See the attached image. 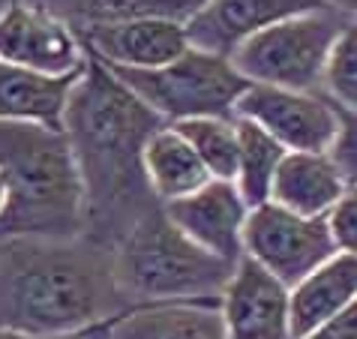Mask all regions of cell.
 Listing matches in <instances>:
<instances>
[{"instance_id":"17","label":"cell","mask_w":357,"mask_h":339,"mask_svg":"<svg viewBox=\"0 0 357 339\" xmlns=\"http://www.w3.org/2000/svg\"><path fill=\"white\" fill-rule=\"evenodd\" d=\"M357 301V255L336 253L291 288V339H306Z\"/></svg>"},{"instance_id":"11","label":"cell","mask_w":357,"mask_h":339,"mask_svg":"<svg viewBox=\"0 0 357 339\" xmlns=\"http://www.w3.org/2000/svg\"><path fill=\"white\" fill-rule=\"evenodd\" d=\"M228 339H291V288L243 255L220 294Z\"/></svg>"},{"instance_id":"14","label":"cell","mask_w":357,"mask_h":339,"mask_svg":"<svg viewBox=\"0 0 357 339\" xmlns=\"http://www.w3.org/2000/svg\"><path fill=\"white\" fill-rule=\"evenodd\" d=\"M87 73L73 75H43L24 66L0 63V121L36 123L52 133H66L73 96Z\"/></svg>"},{"instance_id":"1","label":"cell","mask_w":357,"mask_h":339,"mask_svg":"<svg viewBox=\"0 0 357 339\" xmlns=\"http://www.w3.org/2000/svg\"><path fill=\"white\" fill-rule=\"evenodd\" d=\"M130 301L117 279V253L48 237L3 241V327L75 336L102 327Z\"/></svg>"},{"instance_id":"2","label":"cell","mask_w":357,"mask_h":339,"mask_svg":"<svg viewBox=\"0 0 357 339\" xmlns=\"http://www.w3.org/2000/svg\"><path fill=\"white\" fill-rule=\"evenodd\" d=\"M0 219L6 237L73 241L84 225L87 181L66 133L0 121Z\"/></svg>"},{"instance_id":"12","label":"cell","mask_w":357,"mask_h":339,"mask_svg":"<svg viewBox=\"0 0 357 339\" xmlns=\"http://www.w3.org/2000/svg\"><path fill=\"white\" fill-rule=\"evenodd\" d=\"M165 216L207 253L237 264L243 258V228L252 207L234 181H211L198 193L162 204Z\"/></svg>"},{"instance_id":"9","label":"cell","mask_w":357,"mask_h":339,"mask_svg":"<svg viewBox=\"0 0 357 339\" xmlns=\"http://www.w3.org/2000/svg\"><path fill=\"white\" fill-rule=\"evenodd\" d=\"M234 117L259 123L289 153H327L340 133L336 105L324 91L250 84V91L237 99Z\"/></svg>"},{"instance_id":"18","label":"cell","mask_w":357,"mask_h":339,"mask_svg":"<svg viewBox=\"0 0 357 339\" xmlns=\"http://www.w3.org/2000/svg\"><path fill=\"white\" fill-rule=\"evenodd\" d=\"M142 168L144 181L160 204L186 198L213 181L198 153L190 147V142L168 123L147 138L142 151Z\"/></svg>"},{"instance_id":"15","label":"cell","mask_w":357,"mask_h":339,"mask_svg":"<svg viewBox=\"0 0 357 339\" xmlns=\"http://www.w3.org/2000/svg\"><path fill=\"white\" fill-rule=\"evenodd\" d=\"M306 3H202L183 22L190 48L231 61L246 39L267 24L301 13Z\"/></svg>"},{"instance_id":"7","label":"cell","mask_w":357,"mask_h":339,"mask_svg":"<svg viewBox=\"0 0 357 339\" xmlns=\"http://www.w3.org/2000/svg\"><path fill=\"white\" fill-rule=\"evenodd\" d=\"M195 6H99L84 31V48L96 61L121 69H162L186 48L183 22Z\"/></svg>"},{"instance_id":"16","label":"cell","mask_w":357,"mask_h":339,"mask_svg":"<svg viewBox=\"0 0 357 339\" xmlns=\"http://www.w3.org/2000/svg\"><path fill=\"white\" fill-rule=\"evenodd\" d=\"M349 183L327 153H289L273 177L271 202L297 216H331Z\"/></svg>"},{"instance_id":"20","label":"cell","mask_w":357,"mask_h":339,"mask_svg":"<svg viewBox=\"0 0 357 339\" xmlns=\"http://www.w3.org/2000/svg\"><path fill=\"white\" fill-rule=\"evenodd\" d=\"M181 133L198 153L213 181H237L241 163V135L234 117H192V121L168 123Z\"/></svg>"},{"instance_id":"21","label":"cell","mask_w":357,"mask_h":339,"mask_svg":"<svg viewBox=\"0 0 357 339\" xmlns=\"http://www.w3.org/2000/svg\"><path fill=\"white\" fill-rule=\"evenodd\" d=\"M324 93L345 108L357 112V13L340 33L324 73Z\"/></svg>"},{"instance_id":"22","label":"cell","mask_w":357,"mask_h":339,"mask_svg":"<svg viewBox=\"0 0 357 339\" xmlns=\"http://www.w3.org/2000/svg\"><path fill=\"white\" fill-rule=\"evenodd\" d=\"M333 105H336V117H340V133H336L333 147L327 151V156L340 168L345 183L357 186V112H351V108H345L340 103H333Z\"/></svg>"},{"instance_id":"25","label":"cell","mask_w":357,"mask_h":339,"mask_svg":"<svg viewBox=\"0 0 357 339\" xmlns=\"http://www.w3.org/2000/svg\"><path fill=\"white\" fill-rule=\"evenodd\" d=\"M0 339H63V336H39V333H24V331H9V327H3Z\"/></svg>"},{"instance_id":"24","label":"cell","mask_w":357,"mask_h":339,"mask_svg":"<svg viewBox=\"0 0 357 339\" xmlns=\"http://www.w3.org/2000/svg\"><path fill=\"white\" fill-rule=\"evenodd\" d=\"M306 339H357V301H351L340 315L324 322L319 331H312Z\"/></svg>"},{"instance_id":"6","label":"cell","mask_w":357,"mask_h":339,"mask_svg":"<svg viewBox=\"0 0 357 339\" xmlns=\"http://www.w3.org/2000/svg\"><path fill=\"white\" fill-rule=\"evenodd\" d=\"M108 69L165 123L192 117H234L237 99L250 91V82L231 66V61L195 48H186L174 63L162 69Z\"/></svg>"},{"instance_id":"19","label":"cell","mask_w":357,"mask_h":339,"mask_svg":"<svg viewBox=\"0 0 357 339\" xmlns=\"http://www.w3.org/2000/svg\"><path fill=\"white\" fill-rule=\"evenodd\" d=\"M237 135H241V163H237V189L246 198V204L261 207L271 202V189L273 177L280 172L282 159L289 156V151L276 142L273 135H267L259 123L234 117Z\"/></svg>"},{"instance_id":"4","label":"cell","mask_w":357,"mask_h":339,"mask_svg":"<svg viewBox=\"0 0 357 339\" xmlns=\"http://www.w3.org/2000/svg\"><path fill=\"white\" fill-rule=\"evenodd\" d=\"M234 267L192 243L162 207L138 216L117 249V279L132 306L220 297Z\"/></svg>"},{"instance_id":"13","label":"cell","mask_w":357,"mask_h":339,"mask_svg":"<svg viewBox=\"0 0 357 339\" xmlns=\"http://www.w3.org/2000/svg\"><path fill=\"white\" fill-rule=\"evenodd\" d=\"M99 339H228L220 297L130 306L99 327Z\"/></svg>"},{"instance_id":"5","label":"cell","mask_w":357,"mask_h":339,"mask_svg":"<svg viewBox=\"0 0 357 339\" xmlns=\"http://www.w3.org/2000/svg\"><path fill=\"white\" fill-rule=\"evenodd\" d=\"M351 15L349 6H303L246 39L231 57V66L250 84L312 93L324 87L333 45Z\"/></svg>"},{"instance_id":"26","label":"cell","mask_w":357,"mask_h":339,"mask_svg":"<svg viewBox=\"0 0 357 339\" xmlns=\"http://www.w3.org/2000/svg\"><path fill=\"white\" fill-rule=\"evenodd\" d=\"M63 339H99V327H96V331H87V333H75V336H63Z\"/></svg>"},{"instance_id":"10","label":"cell","mask_w":357,"mask_h":339,"mask_svg":"<svg viewBox=\"0 0 357 339\" xmlns=\"http://www.w3.org/2000/svg\"><path fill=\"white\" fill-rule=\"evenodd\" d=\"M0 57L43 75H73L87 66V48L73 27L52 9L31 3L0 9Z\"/></svg>"},{"instance_id":"8","label":"cell","mask_w":357,"mask_h":339,"mask_svg":"<svg viewBox=\"0 0 357 339\" xmlns=\"http://www.w3.org/2000/svg\"><path fill=\"white\" fill-rule=\"evenodd\" d=\"M340 253L331 219H306L267 202L250 211L243 228V255L267 267L282 285L294 288Z\"/></svg>"},{"instance_id":"3","label":"cell","mask_w":357,"mask_h":339,"mask_svg":"<svg viewBox=\"0 0 357 339\" xmlns=\"http://www.w3.org/2000/svg\"><path fill=\"white\" fill-rule=\"evenodd\" d=\"M165 121L123 87L102 61L87 54V73L73 96L66 135L82 163L87 198L114 202L142 174V151Z\"/></svg>"},{"instance_id":"23","label":"cell","mask_w":357,"mask_h":339,"mask_svg":"<svg viewBox=\"0 0 357 339\" xmlns=\"http://www.w3.org/2000/svg\"><path fill=\"white\" fill-rule=\"evenodd\" d=\"M327 219H331V232L340 253L357 255V186H349V193L340 198V204Z\"/></svg>"}]
</instances>
